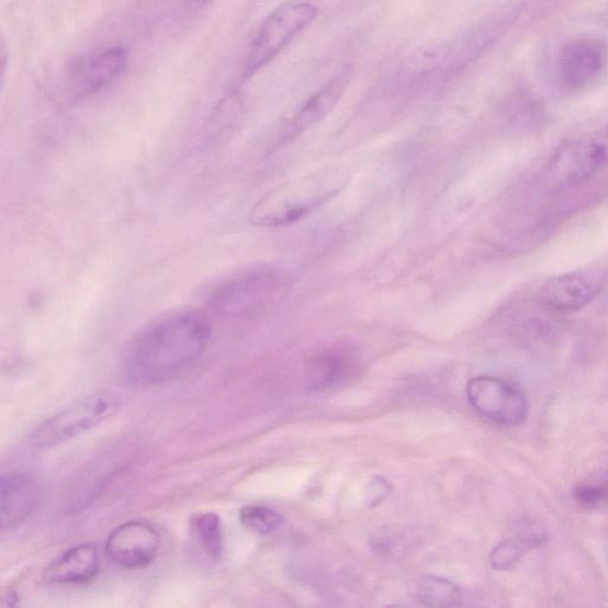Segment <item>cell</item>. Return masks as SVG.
Wrapping results in <instances>:
<instances>
[{
    "label": "cell",
    "mask_w": 608,
    "mask_h": 608,
    "mask_svg": "<svg viewBox=\"0 0 608 608\" xmlns=\"http://www.w3.org/2000/svg\"><path fill=\"white\" fill-rule=\"evenodd\" d=\"M211 326L204 314L172 311L155 318L130 342L122 373L126 383L146 387L177 379L204 356Z\"/></svg>",
    "instance_id": "6da1fadb"
},
{
    "label": "cell",
    "mask_w": 608,
    "mask_h": 608,
    "mask_svg": "<svg viewBox=\"0 0 608 608\" xmlns=\"http://www.w3.org/2000/svg\"><path fill=\"white\" fill-rule=\"evenodd\" d=\"M345 187V177L337 169L316 172L280 185L254 209L252 223L263 227L291 225L335 198Z\"/></svg>",
    "instance_id": "7a4b0ae2"
},
{
    "label": "cell",
    "mask_w": 608,
    "mask_h": 608,
    "mask_svg": "<svg viewBox=\"0 0 608 608\" xmlns=\"http://www.w3.org/2000/svg\"><path fill=\"white\" fill-rule=\"evenodd\" d=\"M286 289L283 274L272 268H257L232 278L215 289L210 306L216 315L229 318L263 313Z\"/></svg>",
    "instance_id": "3957f363"
},
{
    "label": "cell",
    "mask_w": 608,
    "mask_h": 608,
    "mask_svg": "<svg viewBox=\"0 0 608 608\" xmlns=\"http://www.w3.org/2000/svg\"><path fill=\"white\" fill-rule=\"evenodd\" d=\"M311 3L288 4L273 11L260 25L243 64V77L249 79L267 67L300 33L317 18Z\"/></svg>",
    "instance_id": "277c9868"
},
{
    "label": "cell",
    "mask_w": 608,
    "mask_h": 608,
    "mask_svg": "<svg viewBox=\"0 0 608 608\" xmlns=\"http://www.w3.org/2000/svg\"><path fill=\"white\" fill-rule=\"evenodd\" d=\"M120 407L119 397L104 391L87 396L38 425L29 440L40 450L59 446L104 424Z\"/></svg>",
    "instance_id": "5b68a950"
},
{
    "label": "cell",
    "mask_w": 608,
    "mask_h": 608,
    "mask_svg": "<svg viewBox=\"0 0 608 608\" xmlns=\"http://www.w3.org/2000/svg\"><path fill=\"white\" fill-rule=\"evenodd\" d=\"M130 63L125 46L111 45L83 54L71 63L65 75V91L70 100L81 101L108 89L124 74Z\"/></svg>",
    "instance_id": "8992f818"
},
{
    "label": "cell",
    "mask_w": 608,
    "mask_h": 608,
    "mask_svg": "<svg viewBox=\"0 0 608 608\" xmlns=\"http://www.w3.org/2000/svg\"><path fill=\"white\" fill-rule=\"evenodd\" d=\"M608 164L596 134L564 142L550 158L543 172L544 183L553 190L581 184Z\"/></svg>",
    "instance_id": "52a82bcc"
},
{
    "label": "cell",
    "mask_w": 608,
    "mask_h": 608,
    "mask_svg": "<svg viewBox=\"0 0 608 608\" xmlns=\"http://www.w3.org/2000/svg\"><path fill=\"white\" fill-rule=\"evenodd\" d=\"M468 396L477 413L500 426L522 425L528 416L526 396L511 384L488 375L470 381Z\"/></svg>",
    "instance_id": "ba28073f"
},
{
    "label": "cell",
    "mask_w": 608,
    "mask_h": 608,
    "mask_svg": "<svg viewBox=\"0 0 608 608\" xmlns=\"http://www.w3.org/2000/svg\"><path fill=\"white\" fill-rule=\"evenodd\" d=\"M161 544V534L154 526L133 520L115 528L109 534L105 550L115 566L137 571L154 563Z\"/></svg>",
    "instance_id": "9c48e42d"
},
{
    "label": "cell",
    "mask_w": 608,
    "mask_h": 608,
    "mask_svg": "<svg viewBox=\"0 0 608 608\" xmlns=\"http://www.w3.org/2000/svg\"><path fill=\"white\" fill-rule=\"evenodd\" d=\"M604 286L605 281L597 272H567L545 281L538 300L549 309L573 312L588 306L601 294Z\"/></svg>",
    "instance_id": "30bf717a"
},
{
    "label": "cell",
    "mask_w": 608,
    "mask_h": 608,
    "mask_svg": "<svg viewBox=\"0 0 608 608\" xmlns=\"http://www.w3.org/2000/svg\"><path fill=\"white\" fill-rule=\"evenodd\" d=\"M607 63L606 46L601 41L576 40L564 47L560 55V77L572 91H583L601 76Z\"/></svg>",
    "instance_id": "8fae6325"
},
{
    "label": "cell",
    "mask_w": 608,
    "mask_h": 608,
    "mask_svg": "<svg viewBox=\"0 0 608 608\" xmlns=\"http://www.w3.org/2000/svg\"><path fill=\"white\" fill-rule=\"evenodd\" d=\"M41 486L27 472L4 474L0 482V522L2 530L21 527L36 511L41 499Z\"/></svg>",
    "instance_id": "7c38bea8"
},
{
    "label": "cell",
    "mask_w": 608,
    "mask_h": 608,
    "mask_svg": "<svg viewBox=\"0 0 608 608\" xmlns=\"http://www.w3.org/2000/svg\"><path fill=\"white\" fill-rule=\"evenodd\" d=\"M99 570L97 547L80 544L53 561L43 572V581L50 585H80L92 582Z\"/></svg>",
    "instance_id": "4fadbf2b"
},
{
    "label": "cell",
    "mask_w": 608,
    "mask_h": 608,
    "mask_svg": "<svg viewBox=\"0 0 608 608\" xmlns=\"http://www.w3.org/2000/svg\"><path fill=\"white\" fill-rule=\"evenodd\" d=\"M350 351L333 349L316 356L307 371V386L314 393H323L342 383L353 369Z\"/></svg>",
    "instance_id": "5bb4252c"
},
{
    "label": "cell",
    "mask_w": 608,
    "mask_h": 608,
    "mask_svg": "<svg viewBox=\"0 0 608 608\" xmlns=\"http://www.w3.org/2000/svg\"><path fill=\"white\" fill-rule=\"evenodd\" d=\"M346 76H340L328 82L323 90L314 94L296 113L286 130V137L293 138L306 132L335 109L346 89Z\"/></svg>",
    "instance_id": "9a60e30c"
},
{
    "label": "cell",
    "mask_w": 608,
    "mask_h": 608,
    "mask_svg": "<svg viewBox=\"0 0 608 608\" xmlns=\"http://www.w3.org/2000/svg\"><path fill=\"white\" fill-rule=\"evenodd\" d=\"M545 542L542 530L529 529L509 540L499 543L491 554V566L497 571H508L516 566L530 550L541 547Z\"/></svg>",
    "instance_id": "2e32d148"
},
{
    "label": "cell",
    "mask_w": 608,
    "mask_h": 608,
    "mask_svg": "<svg viewBox=\"0 0 608 608\" xmlns=\"http://www.w3.org/2000/svg\"><path fill=\"white\" fill-rule=\"evenodd\" d=\"M417 598L430 607H455L462 604V590L452 582L437 576H425L419 581Z\"/></svg>",
    "instance_id": "e0dca14e"
},
{
    "label": "cell",
    "mask_w": 608,
    "mask_h": 608,
    "mask_svg": "<svg viewBox=\"0 0 608 608\" xmlns=\"http://www.w3.org/2000/svg\"><path fill=\"white\" fill-rule=\"evenodd\" d=\"M194 531L201 547L213 560H221L223 554V528L221 517L214 513L198 516L194 522Z\"/></svg>",
    "instance_id": "ac0fdd59"
},
{
    "label": "cell",
    "mask_w": 608,
    "mask_h": 608,
    "mask_svg": "<svg viewBox=\"0 0 608 608\" xmlns=\"http://www.w3.org/2000/svg\"><path fill=\"white\" fill-rule=\"evenodd\" d=\"M241 526L257 534H270L280 530L284 525V518L267 506L250 505L240 510Z\"/></svg>",
    "instance_id": "d6986e66"
},
{
    "label": "cell",
    "mask_w": 608,
    "mask_h": 608,
    "mask_svg": "<svg viewBox=\"0 0 608 608\" xmlns=\"http://www.w3.org/2000/svg\"><path fill=\"white\" fill-rule=\"evenodd\" d=\"M577 504L587 509H597L608 502V474L592 477L578 484L574 491Z\"/></svg>",
    "instance_id": "ffe728a7"
},
{
    "label": "cell",
    "mask_w": 608,
    "mask_h": 608,
    "mask_svg": "<svg viewBox=\"0 0 608 608\" xmlns=\"http://www.w3.org/2000/svg\"><path fill=\"white\" fill-rule=\"evenodd\" d=\"M525 338L530 342L552 344L559 338L558 327L545 320L527 322L522 326Z\"/></svg>",
    "instance_id": "44dd1931"
},
{
    "label": "cell",
    "mask_w": 608,
    "mask_h": 608,
    "mask_svg": "<svg viewBox=\"0 0 608 608\" xmlns=\"http://www.w3.org/2000/svg\"><path fill=\"white\" fill-rule=\"evenodd\" d=\"M393 487L383 480V477H374L368 488V503L370 506L382 504L391 494Z\"/></svg>",
    "instance_id": "7402d4cb"
}]
</instances>
